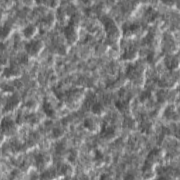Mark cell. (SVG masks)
I'll return each instance as SVG.
<instances>
[{"mask_svg":"<svg viewBox=\"0 0 180 180\" xmlns=\"http://www.w3.org/2000/svg\"><path fill=\"white\" fill-rule=\"evenodd\" d=\"M154 40V34L152 33L151 32H149L147 35H146V37L143 39V43L145 44H151L153 42Z\"/></svg>","mask_w":180,"mask_h":180,"instance_id":"obj_21","label":"cell"},{"mask_svg":"<svg viewBox=\"0 0 180 180\" xmlns=\"http://www.w3.org/2000/svg\"><path fill=\"white\" fill-rule=\"evenodd\" d=\"M33 105V101H28L26 104V106L27 107H32Z\"/></svg>","mask_w":180,"mask_h":180,"instance_id":"obj_34","label":"cell"},{"mask_svg":"<svg viewBox=\"0 0 180 180\" xmlns=\"http://www.w3.org/2000/svg\"><path fill=\"white\" fill-rule=\"evenodd\" d=\"M65 146L63 145V144L62 142L58 143L56 146V152L57 154H60V153H62V151H63L64 150Z\"/></svg>","mask_w":180,"mask_h":180,"instance_id":"obj_29","label":"cell"},{"mask_svg":"<svg viewBox=\"0 0 180 180\" xmlns=\"http://www.w3.org/2000/svg\"><path fill=\"white\" fill-rule=\"evenodd\" d=\"M34 160L35 163V165L38 170L42 169L44 167L45 163L47 162V158L42 153H38L34 156Z\"/></svg>","mask_w":180,"mask_h":180,"instance_id":"obj_8","label":"cell"},{"mask_svg":"<svg viewBox=\"0 0 180 180\" xmlns=\"http://www.w3.org/2000/svg\"><path fill=\"white\" fill-rule=\"evenodd\" d=\"M75 26V21H73V18H72L68 26H65L63 30V33L67 39V41L70 44L75 43L77 40V34Z\"/></svg>","mask_w":180,"mask_h":180,"instance_id":"obj_1","label":"cell"},{"mask_svg":"<svg viewBox=\"0 0 180 180\" xmlns=\"http://www.w3.org/2000/svg\"><path fill=\"white\" fill-rule=\"evenodd\" d=\"M115 106L120 112L124 113L128 110L129 103L128 101L124 100L117 101L115 102Z\"/></svg>","mask_w":180,"mask_h":180,"instance_id":"obj_14","label":"cell"},{"mask_svg":"<svg viewBox=\"0 0 180 180\" xmlns=\"http://www.w3.org/2000/svg\"><path fill=\"white\" fill-rule=\"evenodd\" d=\"M24 119H26V118H23V115H22L21 113H19L17 117H16V123L21 124L22 122H23V120H24Z\"/></svg>","mask_w":180,"mask_h":180,"instance_id":"obj_32","label":"cell"},{"mask_svg":"<svg viewBox=\"0 0 180 180\" xmlns=\"http://www.w3.org/2000/svg\"><path fill=\"white\" fill-rule=\"evenodd\" d=\"M115 133V127L113 126L107 125V124H103L100 131L101 137L103 138H111Z\"/></svg>","mask_w":180,"mask_h":180,"instance_id":"obj_4","label":"cell"},{"mask_svg":"<svg viewBox=\"0 0 180 180\" xmlns=\"http://www.w3.org/2000/svg\"><path fill=\"white\" fill-rule=\"evenodd\" d=\"M28 58L27 56H22V57L21 58V63L22 64H26L27 63H28Z\"/></svg>","mask_w":180,"mask_h":180,"instance_id":"obj_33","label":"cell"},{"mask_svg":"<svg viewBox=\"0 0 180 180\" xmlns=\"http://www.w3.org/2000/svg\"><path fill=\"white\" fill-rule=\"evenodd\" d=\"M134 123H135V121L133 120L132 117H127L123 121V127H127V128H132Z\"/></svg>","mask_w":180,"mask_h":180,"instance_id":"obj_20","label":"cell"},{"mask_svg":"<svg viewBox=\"0 0 180 180\" xmlns=\"http://www.w3.org/2000/svg\"><path fill=\"white\" fill-rule=\"evenodd\" d=\"M166 97V93L163 91H161V92H158V99L160 102H162L165 99Z\"/></svg>","mask_w":180,"mask_h":180,"instance_id":"obj_30","label":"cell"},{"mask_svg":"<svg viewBox=\"0 0 180 180\" xmlns=\"http://www.w3.org/2000/svg\"><path fill=\"white\" fill-rule=\"evenodd\" d=\"M124 179H134V177H133L132 174H128L127 177H124Z\"/></svg>","mask_w":180,"mask_h":180,"instance_id":"obj_35","label":"cell"},{"mask_svg":"<svg viewBox=\"0 0 180 180\" xmlns=\"http://www.w3.org/2000/svg\"><path fill=\"white\" fill-rule=\"evenodd\" d=\"M154 52H150V53L148 54L147 56H146V60H147V61L149 62V63H151L153 62V60H154Z\"/></svg>","mask_w":180,"mask_h":180,"instance_id":"obj_31","label":"cell"},{"mask_svg":"<svg viewBox=\"0 0 180 180\" xmlns=\"http://www.w3.org/2000/svg\"><path fill=\"white\" fill-rule=\"evenodd\" d=\"M158 13L157 11L153 7H149L145 11V16L149 21H154L158 17Z\"/></svg>","mask_w":180,"mask_h":180,"instance_id":"obj_13","label":"cell"},{"mask_svg":"<svg viewBox=\"0 0 180 180\" xmlns=\"http://www.w3.org/2000/svg\"><path fill=\"white\" fill-rule=\"evenodd\" d=\"M26 120H28V122H29L31 124H36L37 122H38V117H37V116L35 115V114H33V113L30 114V115H28V116H26Z\"/></svg>","mask_w":180,"mask_h":180,"instance_id":"obj_25","label":"cell"},{"mask_svg":"<svg viewBox=\"0 0 180 180\" xmlns=\"http://www.w3.org/2000/svg\"><path fill=\"white\" fill-rule=\"evenodd\" d=\"M140 28L139 24L137 23H131V24H124L122 26V30L124 36L129 37L134 35Z\"/></svg>","mask_w":180,"mask_h":180,"instance_id":"obj_3","label":"cell"},{"mask_svg":"<svg viewBox=\"0 0 180 180\" xmlns=\"http://www.w3.org/2000/svg\"><path fill=\"white\" fill-rule=\"evenodd\" d=\"M60 172L63 175H70L72 172V167L70 165H63L60 168Z\"/></svg>","mask_w":180,"mask_h":180,"instance_id":"obj_19","label":"cell"},{"mask_svg":"<svg viewBox=\"0 0 180 180\" xmlns=\"http://www.w3.org/2000/svg\"><path fill=\"white\" fill-rule=\"evenodd\" d=\"M151 95H152V94H151V92L150 90L144 91V92L140 95V97H139L140 101L141 102L146 101V100H148V99L151 97Z\"/></svg>","mask_w":180,"mask_h":180,"instance_id":"obj_22","label":"cell"},{"mask_svg":"<svg viewBox=\"0 0 180 180\" xmlns=\"http://www.w3.org/2000/svg\"><path fill=\"white\" fill-rule=\"evenodd\" d=\"M91 110H92V112L94 114H95V115H100L104 113V108L101 103H99V102H96V103H95L93 105H92Z\"/></svg>","mask_w":180,"mask_h":180,"instance_id":"obj_15","label":"cell"},{"mask_svg":"<svg viewBox=\"0 0 180 180\" xmlns=\"http://www.w3.org/2000/svg\"><path fill=\"white\" fill-rule=\"evenodd\" d=\"M43 42L41 40H32L25 46L27 53L30 56H37L43 48Z\"/></svg>","mask_w":180,"mask_h":180,"instance_id":"obj_2","label":"cell"},{"mask_svg":"<svg viewBox=\"0 0 180 180\" xmlns=\"http://www.w3.org/2000/svg\"><path fill=\"white\" fill-rule=\"evenodd\" d=\"M165 63L169 70H174L179 66V60L173 56H167L165 58Z\"/></svg>","mask_w":180,"mask_h":180,"instance_id":"obj_7","label":"cell"},{"mask_svg":"<svg viewBox=\"0 0 180 180\" xmlns=\"http://www.w3.org/2000/svg\"><path fill=\"white\" fill-rule=\"evenodd\" d=\"M18 74H19L18 70H16V69L13 66L5 68L4 70V75L6 77H11L17 76Z\"/></svg>","mask_w":180,"mask_h":180,"instance_id":"obj_16","label":"cell"},{"mask_svg":"<svg viewBox=\"0 0 180 180\" xmlns=\"http://www.w3.org/2000/svg\"><path fill=\"white\" fill-rule=\"evenodd\" d=\"M10 31H11V29H10L9 27L6 26L2 27V28H1V38H4L7 37V35L9 34Z\"/></svg>","mask_w":180,"mask_h":180,"instance_id":"obj_27","label":"cell"},{"mask_svg":"<svg viewBox=\"0 0 180 180\" xmlns=\"http://www.w3.org/2000/svg\"><path fill=\"white\" fill-rule=\"evenodd\" d=\"M151 123L149 120H145V119H142L141 122L139 124V127L140 129L141 132L144 134H148L150 132L151 129Z\"/></svg>","mask_w":180,"mask_h":180,"instance_id":"obj_12","label":"cell"},{"mask_svg":"<svg viewBox=\"0 0 180 180\" xmlns=\"http://www.w3.org/2000/svg\"><path fill=\"white\" fill-rule=\"evenodd\" d=\"M83 126L85 128L89 129V130H93L95 129V124H94L93 120L90 118H86L84 120Z\"/></svg>","mask_w":180,"mask_h":180,"instance_id":"obj_18","label":"cell"},{"mask_svg":"<svg viewBox=\"0 0 180 180\" xmlns=\"http://www.w3.org/2000/svg\"><path fill=\"white\" fill-rule=\"evenodd\" d=\"M37 32L36 26L33 24H30L27 26L23 30V34L27 39L31 38Z\"/></svg>","mask_w":180,"mask_h":180,"instance_id":"obj_11","label":"cell"},{"mask_svg":"<svg viewBox=\"0 0 180 180\" xmlns=\"http://www.w3.org/2000/svg\"><path fill=\"white\" fill-rule=\"evenodd\" d=\"M1 126L2 132H5V134L8 132H11V131L15 129V124L13 121L11 120V119L8 118V117H4V118L2 119Z\"/></svg>","mask_w":180,"mask_h":180,"instance_id":"obj_6","label":"cell"},{"mask_svg":"<svg viewBox=\"0 0 180 180\" xmlns=\"http://www.w3.org/2000/svg\"><path fill=\"white\" fill-rule=\"evenodd\" d=\"M138 52L132 47H129L124 50L123 54L121 56V59L124 60H131L134 59L137 56Z\"/></svg>","mask_w":180,"mask_h":180,"instance_id":"obj_5","label":"cell"},{"mask_svg":"<svg viewBox=\"0 0 180 180\" xmlns=\"http://www.w3.org/2000/svg\"><path fill=\"white\" fill-rule=\"evenodd\" d=\"M19 102L20 101L19 99H18V97H16V95L12 96V97H11V98L8 100L7 103H6V106H5V111H12L13 109H14L17 106Z\"/></svg>","mask_w":180,"mask_h":180,"instance_id":"obj_10","label":"cell"},{"mask_svg":"<svg viewBox=\"0 0 180 180\" xmlns=\"http://www.w3.org/2000/svg\"><path fill=\"white\" fill-rule=\"evenodd\" d=\"M104 159V156L103 153L100 150H96L95 151V161L97 162H101Z\"/></svg>","mask_w":180,"mask_h":180,"instance_id":"obj_26","label":"cell"},{"mask_svg":"<svg viewBox=\"0 0 180 180\" xmlns=\"http://www.w3.org/2000/svg\"><path fill=\"white\" fill-rule=\"evenodd\" d=\"M40 21L45 26H51L54 21V16L53 13H49L45 16H44L43 18H42L40 19Z\"/></svg>","mask_w":180,"mask_h":180,"instance_id":"obj_17","label":"cell"},{"mask_svg":"<svg viewBox=\"0 0 180 180\" xmlns=\"http://www.w3.org/2000/svg\"><path fill=\"white\" fill-rule=\"evenodd\" d=\"M164 115L167 119L174 117V107H173L172 106H168L167 108L165 109V111Z\"/></svg>","mask_w":180,"mask_h":180,"instance_id":"obj_23","label":"cell"},{"mask_svg":"<svg viewBox=\"0 0 180 180\" xmlns=\"http://www.w3.org/2000/svg\"><path fill=\"white\" fill-rule=\"evenodd\" d=\"M42 108L44 112V113L46 114L47 117L53 118V117H54L55 115H56V112H55L54 109L52 108L51 104H50L48 101H44L42 104Z\"/></svg>","mask_w":180,"mask_h":180,"instance_id":"obj_9","label":"cell"},{"mask_svg":"<svg viewBox=\"0 0 180 180\" xmlns=\"http://www.w3.org/2000/svg\"><path fill=\"white\" fill-rule=\"evenodd\" d=\"M77 156H78V155H77V151L74 150V149H72V150L70 151V154H69L68 156L69 162L75 163L77 160Z\"/></svg>","mask_w":180,"mask_h":180,"instance_id":"obj_24","label":"cell"},{"mask_svg":"<svg viewBox=\"0 0 180 180\" xmlns=\"http://www.w3.org/2000/svg\"><path fill=\"white\" fill-rule=\"evenodd\" d=\"M52 134H53L54 137L58 138L62 136V134H63V131L59 128H54L53 130H52Z\"/></svg>","mask_w":180,"mask_h":180,"instance_id":"obj_28","label":"cell"}]
</instances>
